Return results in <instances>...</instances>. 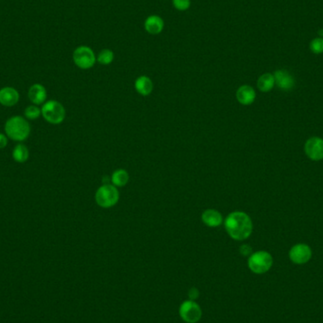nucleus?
Returning <instances> with one entry per match:
<instances>
[{
  "instance_id": "f257e3e1",
  "label": "nucleus",
  "mask_w": 323,
  "mask_h": 323,
  "mask_svg": "<svg viewBox=\"0 0 323 323\" xmlns=\"http://www.w3.org/2000/svg\"><path fill=\"white\" fill-rule=\"evenodd\" d=\"M228 234L237 241H242L251 236L252 233V221L249 215L244 212L231 213L224 222Z\"/></svg>"
},
{
  "instance_id": "f03ea898",
  "label": "nucleus",
  "mask_w": 323,
  "mask_h": 323,
  "mask_svg": "<svg viewBox=\"0 0 323 323\" xmlns=\"http://www.w3.org/2000/svg\"><path fill=\"white\" fill-rule=\"evenodd\" d=\"M5 131L9 137L15 141H24L29 137L31 127L21 116L11 117L5 124Z\"/></svg>"
},
{
  "instance_id": "7ed1b4c3",
  "label": "nucleus",
  "mask_w": 323,
  "mask_h": 323,
  "mask_svg": "<svg viewBox=\"0 0 323 323\" xmlns=\"http://www.w3.org/2000/svg\"><path fill=\"white\" fill-rule=\"evenodd\" d=\"M273 265V258L269 252L259 251L251 254L248 266L255 274H264L267 272Z\"/></svg>"
},
{
  "instance_id": "20e7f679",
  "label": "nucleus",
  "mask_w": 323,
  "mask_h": 323,
  "mask_svg": "<svg viewBox=\"0 0 323 323\" xmlns=\"http://www.w3.org/2000/svg\"><path fill=\"white\" fill-rule=\"evenodd\" d=\"M119 200V193L116 187L111 185H104L97 189L96 202L102 208H111Z\"/></svg>"
},
{
  "instance_id": "39448f33",
  "label": "nucleus",
  "mask_w": 323,
  "mask_h": 323,
  "mask_svg": "<svg viewBox=\"0 0 323 323\" xmlns=\"http://www.w3.org/2000/svg\"><path fill=\"white\" fill-rule=\"evenodd\" d=\"M42 114L47 121L57 125L65 120V110L60 102L56 100H50L43 106Z\"/></svg>"
},
{
  "instance_id": "423d86ee",
  "label": "nucleus",
  "mask_w": 323,
  "mask_h": 323,
  "mask_svg": "<svg viewBox=\"0 0 323 323\" xmlns=\"http://www.w3.org/2000/svg\"><path fill=\"white\" fill-rule=\"evenodd\" d=\"M73 61L79 68L90 69L96 64L97 58L93 49L86 46H81L75 49L73 53Z\"/></svg>"
},
{
  "instance_id": "0eeeda50",
  "label": "nucleus",
  "mask_w": 323,
  "mask_h": 323,
  "mask_svg": "<svg viewBox=\"0 0 323 323\" xmlns=\"http://www.w3.org/2000/svg\"><path fill=\"white\" fill-rule=\"evenodd\" d=\"M180 315L186 322L197 323L202 318V309L194 300H186L180 307Z\"/></svg>"
},
{
  "instance_id": "6e6552de",
  "label": "nucleus",
  "mask_w": 323,
  "mask_h": 323,
  "mask_svg": "<svg viewBox=\"0 0 323 323\" xmlns=\"http://www.w3.org/2000/svg\"><path fill=\"white\" fill-rule=\"evenodd\" d=\"M312 257V250L306 244H297L289 251V258L296 265H303Z\"/></svg>"
},
{
  "instance_id": "1a4fd4ad",
  "label": "nucleus",
  "mask_w": 323,
  "mask_h": 323,
  "mask_svg": "<svg viewBox=\"0 0 323 323\" xmlns=\"http://www.w3.org/2000/svg\"><path fill=\"white\" fill-rule=\"evenodd\" d=\"M307 157L313 161H320L323 159V139L312 137L308 139L304 145Z\"/></svg>"
},
{
  "instance_id": "9d476101",
  "label": "nucleus",
  "mask_w": 323,
  "mask_h": 323,
  "mask_svg": "<svg viewBox=\"0 0 323 323\" xmlns=\"http://www.w3.org/2000/svg\"><path fill=\"white\" fill-rule=\"evenodd\" d=\"M275 84L283 91H289L295 86V80L290 73L286 70H277L274 74Z\"/></svg>"
},
{
  "instance_id": "9b49d317",
  "label": "nucleus",
  "mask_w": 323,
  "mask_h": 323,
  "mask_svg": "<svg viewBox=\"0 0 323 323\" xmlns=\"http://www.w3.org/2000/svg\"><path fill=\"white\" fill-rule=\"evenodd\" d=\"M144 27H145L146 33L152 34V35H157L163 32L164 27H165V22L161 17L152 15L145 19Z\"/></svg>"
},
{
  "instance_id": "f8f14e48",
  "label": "nucleus",
  "mask_w": 323,
  "mask_h": 323,
  "mask_svg": "<svg viewBox=\"0 0 323 323\" xmlns=\"http://www.w3.org/2000/svg\"><path fill=\"white\" fill-rule=\"evenodd\" d=\"M256 97L254 89L250 85H242L236 92V98L242 105H251Z\"/></svg>"
},
{
  "instance_id": "ddd939ff",
  "label": "nucleus",
  "mask_w": 323,
  "mask_h": 323,
  "mask_svg": "<svg viewBox=\"0 0 323 323\" xmlns=\"http://www.w3.org/2000/svg\"><path fill=\"white\" fill-rule=\"evenodd\" d=\"M19 100V94L17 90L12 87H5L0 90V103L2 105L11 107L16 105Z\"/></svg>"
},
{
  "instance_id": "4468645a",
  "label": "nucleus",
  "mask_w": 323,
  "mask_h": 323,
  "mask_svg": "<svg viewBox=\"0 0 323 323\" xmlns=\"http://www.w3.org/2000/svg\"><path fill=\"white\" fill-rule=\"evenodd\" d=\"M202 221L205 225L209 227H218L222 224L223 218L221 214L217 210L208 209L202 213Z\"/></svg>"
},
{
  "instance_id": "2eb2a0df",
  "label": "nucleus",
  "mask_w": 323,
  "mask_h": 323,
  "mask_svg": "<svg viewBox=\"0 0 323 323\" xmlns=\"http://www.w3.org/2000/svg\"><path fill=\"white\" fill-rule=\"evenodd\" d=\"M134 86L140 95L145 97L151 94L153 90V82L146 76H140L135 81Z\"/></svg>"
},
{
  "instance_id": "dca6fc26",
  "label": "nucleus",
  "mask_w": 323,
  "mask_h": 323,
  "mask_svg": "<svg viewBox=\"0 0 323 323\" xmlns=\"http://www.w3.org/2000/svg\"><path fill=\"white\" fill-rule=\"evenodd\" d=\"M29 97L34 104H42L47 98V91L42 84H34L29 90Z\"/></svg>"
},
{
  "instance_id": "f3484780",
  "label": "nucleus",
  "mask_w": 323,
  "mask_h": 323,
  "mask_svg": "<svg viewBox=\"0 0 323 323\" xmlns=\"http://www.w3.org/2000/svg\"><path fill=\"white\" fill-rule=\"evenodd\" d=\"M275 85L274 76L270 73H265L259 77L257 87L261 92L267 93L273 89Z\"/></svg>"
},
{
  "instance_id": "a211bd4d",
  "label": "nucleus",
  "mask_w": 323,
  "mask_h": 323,
  "mask_svg": "<svg viewBox=\"0 0 323 323\" xmlns=\"http://www.w3.org/2000/svg\"><path fill=\"white\" fill-rule=\"evenodd\" d=\"M129 182V174L126 170H118L113 172L112 175V183L114 186H125Z\"/></svg>"
},
{
  "instance_id": "6ab92c4d",
  "label": "nucleus",
  "mask_w": 323,
  "mask_h": 323,
  "mask_svg": "<svg viewBox=\"0 0 323 323\" xmlns=\"http://www.w3.org/2000/svg\"><path fill=\"white\" fill-rule=\"evenodd\" d=\"M29 150L24 145H17L13 151V157L17 163H25L29 159Z\"/></svg>"
},
{
  "instance_id": "aec40b11",
  "label": "nucleus",
  "mask_w": 323,
  "mask_h": 323,
  "mask_svg": "<svg viewBox=\"0 0 323 323\" xmlns=\"http://www.w3.org/2000/svg\"><path fill=\"white\" fill-rule=\"evenodd\" d=\"M114 54L111 49H103L97 55V61L100 65H108L113 63Z\"/></svg>"
},
{
  "instance_id": "412c9836",
  "label": "nucleus",
  "mask_w": 323,
  "mask_h": 323,
  "mask_svg": "<svg viewBox=\"0 0 323 323\" xmlns=\"http://www.w3.org/2000/svg\"><path fill=\"white\" fill-rule=\"evenodd\" d=\"M310 50L314 54H321L323 53V38L322 37H316L315 39L310 42L309 45Z\"/></svg>"
},
{
  "instance_id": "4be33fe9",
  "label": "nucleus",
  "mask_w": 323,
  "mask_h": 323,
  "mask_svg": "<svg viewBox=\"0 0 323 323\" xmlns=\"http://www.w3.org/2000/svg\"><path fill=\"white\" fill-rule=\"evenodd\" d=\"M172 4H173V7L176 10L185 12L190 8L191 0H172Z\"/></svg>"
},
{
  "instance_id": "5701e85b",
  "label": "nucleus",
  "mask_w": 323,
  "mask_h": 323,
  "mask_svg": "<svg viewBox=\"0 0 323 323\" xmlns=\"http://www.w3.org/2000/svg\"><path fill=\"white\" fill-rule=\"evenodd\" d=\"M40 110L35 106H30L25 111V115L30 119H36L40 116Z\"/></svg>"
},
{
  "instance_id": "b1692460",
  "label": "nucleus",
  "mask_w": 323,
  "mask_h": 323,
  "mask_svg": "<svg viewBox=\"0 0 323 323\" xmlns=\"http://www.w3.org/2000/svg\"><path fill=\"white\" fill-rule=\"evenodd\" d=\"M251 247L249 245H242L240 247V253L244 255V256H248V255H251Z\"/></svg>"
},
{
  "instance_id": "393cba45",
  "label": "nucleus",
  "mask_w": 323,
  "mask_h": 323,
  "mask_svg": "<svg viewBox=\"0 0 323 323\" xmlns=\"http://www.w3.org/2000/svg\"><path fill=\"white\" fill-rule=\"evenodd\" d=\"M8 144V140L5 135L0 133V148H4Z\"/></svg>"
},
{
  "instance_id": "a878e982",
  "label": "nucleus",
  "mask_w": 323,
  "mask_h": 323,
  "mask_svg": "<svg viewBox=\"0 0 323 323\" xmlns=\"http://www.w3.org/2000/svg\"><path fill=\"white\" fill-rule=\"evenodd\" d=\"M318 34L320 35V37H323V30H320V31L318 32Z\"/></svg>"
}]
</instances>
